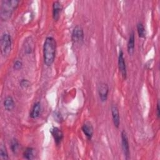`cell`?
<instances>
[{"label": "cell", "mask_w": 160, "mask_h": 160, "mask_svg": "<svg viewBox=\"0 0 160 160\" xmlns=\"http://www.w3.org/2000/svg\"><path fill=\"white\" fill-rule=\"evenodd\" d=\"M111 110L112 119L114 125L116 128H118L120 124V116H119V109L116 104H112L111 106Z\"/></svg>", "instance_id": "cell-10"}, {"label": "cell", "mask_w": 160, "mask_h": 160, "mask_svg": "<svg viewBox=\"0 0 160 160\" xmlns=\"http://www.w3.org/2000/svg\"><path fill=\"white\" fill-rule=\"evenodd\" d=\"M50 132L54 138L56 144L59 145V144H61L64 138V135L62 131L57 127H52L50 129Z\"/></svg>", "instance_id": "cell-9"}, {"label": "cell", "mask_w": 160, "mask_h": 160, "mask_svg": "<svg viewBox=\"0 0 160 160\" xmlns=\"http://www.w3.org/2000/svg\"><path fill=\"white\" fill-rule=\"evenodd\" d=\"M3 104H4V109L6 111H12L14 108V107H15L14 101L13 98L11 96H7L4 99Z\"/></svg>", "instance_id": "cell-14"}, {"label": "cell", "mask_w": 160, "mask_h": 160, "mask_svg": "<svg viewBox=\"0 0 160 160\" xmlns=\"http://www.w3.org/2000/svg\"><path fill=\"white\" fill-rule=\"evenodd\" d=\"M62 9L61 2L58 1H54L52 4V18L54 21H57L60 18V14Z\"/></svg>", "instance_id": "cell-11"}, {"label": "cell", "mask_w": 160, "mask_h": 160, "mask_svg": "<svg viewBox=\"0 0 160 160\" xmlns=\"http://www.w3.org/2000/svg\"><path fill=\"white\" fill-rule=\"evenodd\" d=\"M134 44H135V37L134 33L132 31L129 35V39L127 44V50L129 55H132L134 51Z\"/></svg>", "instance_id": "cell-12"}, {"label": "cell", "mask_w": 160, "mask_h": 160, "mask_svg": "<svg viewBox=\"0 0 160 160\" xmlns=\"http://www.w3.org/2000/svg\"><path fill=\"white\" fill-rule=\"evenodd\" d=\"M41 102L39 101L36 102L31 111V112L29 114L30 117L32 119H36L38 118L41 113Z\"/></svg>", "instance_id": "cell-13"}, {"label": "cell", "mask_w": 160, "mask_h": 160, "mask_svg": "<svg viewBox=\"0 0 160 160\" xmlns=\"http://www.w3.org/2000/svg\"><path fill=\"white\" fill-rule=\"evenodd\" d=\"M81 129L83 133L88 138V139L91 140L94 134V128L91 122L88 121H86L82 124Z\"/></svg>", "instance_id": "cell-8"}, {"label": "cell", "mask_w": 160, "mask_h": 160, "mask_svg": "<svg viewBox=\"0 0 160 160\" xmlns=\"http://www.w3.org/2000/svg\"><path fill=\"white\" fill-rule=\"evenodd\" d=\"M84 34L82 28L80 25H76L72 30L71 39L74 43H79L83 41Z\"/></svg>", "instance_id": "cell-4"}, {"label": "cell", "mask_w": 160, "mask_h": 160, "mask_svg": "<svg viewBox=\"0 0 160 160\" xmlns=\"http://www.w3.org/2000/svg\"><path fill=\"white\" fill-rule=\"evenodd\" d=\"M12 39L9 34L4 32L1 38V52L3 56H8L11 52Z\"/></svg>", "instance_id": "cell-3"}, {"label": "cell", "mask_w": 160, "mask_h": 160, "mask_svg": "<svg viewBox=\"0 0 160 160\" xmlns=\"http://www.w3.org/2000/svg\"><path fill=\"white\" fill-rule=\"evenodd\" d=\"M56 51V41L53 37L48 36L45 39L43 45V58L44 64L50 66L54 61Z\"/></svg>", "instance_id": "cell-1"}, {"label": "cell", "mask_w": 160, "mask_h": 160, "mask_svg": "<svg viewBox=\"0 0 160 160\" xmlns=\"http://www.w3.org/2000/svg\"><path fill=\"white\" fill-rule=\"evenodd\" d=\"M55 116H56V121H59V122H60V119H61V114H59V113H58V112H56L55 113Z\"/></svg>", "instance_id": "cell-22"}, {"label": "cell", "mask_w": 160, "mask_h": 160, "mask_svg": "<svg viewBox=\"0 0 160 160\" xmlns=\"http://www.w3.org/2000/svg\"><path fill=\"white\" fill-rule=\"evenodd\" d=\"M159 102L158 101L157 102V105H156V114H157V117L158 118H159L160 116V112H159Z\"/></svg>", "instance_id": "cell-21"}, {"label": "cell", "mask_w": 160, "mask_h": 160, "mask_svg": "<svg viewBox=\"0 0 160 160\" xmlns=\"http://www.w3.org/2000/svg\"><path fill=\"white\" fill-rule=\"evenodd\" d=\"M31 82L29 80L26 79H22L19 82V86L22 89H26L30 86Z\"/></svg>", "instance_id": "cell-19"}, {"label": "cell", "mask_w": 160, "mask_h": 160, "mask_svg": "<svg viewBox=\"0 0 160 160\" xmlns=\"http://www.w3.org/2000/svg\"><path fill=\"white\" fill-rule=\"evenodd\" d=\"M22 62L21 61H19V60L16 61L13 64V68L15 70H19L22 68Z\"/></svg>", "instance_id": "cell-20"}, {"label": "cell", "mask_w": 160, "mask_h": 160, "mask_svg": "<svg viewBox=\"0 0 160 160\" xmlns=\"http://www.w3.org/2000/svg\"><path fill=\"white\" fill-rule=\"evenodd\" d=\"M121 144L122 151L124 155V157L126 159L130 158V151H129V145L128 141V138L126 132L124 130H122L121 132Z\"/></svg>", "instance_id": "cell-5"}, {"label": "cell", "mask_w": 160, "mask_h": 160, "mask_svg": "<svg viewBox=\"0 0 160 160\" xmlns=\"http://www.w3.org/2000/svg\"><path fill=\"white\" fill-rule=\"evenodd\" d=\"M118 68H119V72L121 74V76L124 79H126L127 77L126 65L125 59L124 58V54L121 49L119 51V56H118Z\"/></svg>", "instance_id": "cell-7"}, {"label": "cell", "mask_w": 160, "mask_h": 160, "mask_svg": "<svg viewBox=\"0 0 160 160\" xmlns=\"http://www.w3.org/2000/svg\"><path fill=\"white\" fill-rule=\"evenodd\" d=\"M24 158L30 160L34 158V149L31 147H28L23 152Z\"/></svg>", "instance_id": "cell-15"}, {"label": "cell", "mask_w": 160, "mask_h": 160, "mask_svg": "<svg viewBox=\"0 0 160 160\" xmlns=\"http://www.w3.org/2000/svg\"><path fill=\"white\" fill-rule=\"evenodd\" d=\"M0 159L1 160H7L9 159L6 148L2 144L0 147Z\"/></svg>", "instance_id": "cell-18"}, {"label": "cell", "mask_w": 160, "mask_h": 160, "mask_svg": "<svg viewBox=\"0 0 160 160\" xmlns=\"http://www.w3.org/2000/svg\"><path fill=\"white\" fill-rule=\"evenodd\" d=\"M19 3V1L18 0H2L0 9L1 20H8L11 17L13 11L18 6Z\"/></svg>", "instance_id": "cell-2"}, {"label": "cell", "mask_w": 160, "mask_h": 160, "mask_svg": "<svg viewBox=\"0 0 160 160\" xmlns=\"http://www.w3.org/2000/svg\"><path fill=\"white\" fill-rule=\"evenodd\" d=\"M137 31H138V36L139 38H144L146 37V32L145 28H144L142 23L138 22L137 24Z\"/></svg>", "instance_id": "cell-16"}, {"label": "cell", "mask_w": 160, "mask_h": 160, "mask_svg": "<svg viewBox=\"0 0 160 160\" xmlns=\"http://www.w3.org/2000/svg\"><path fill=\"white\" fill-rule=\"evenodd\" d=\"M98 94L101 102H106L108 99L109 93V86L105 82H101L98 86Z\"/></svg>", "instance_id": "cell-6"}, {"label": "cell", "mask_w": 160, "mask_h": 160, "mask_svg": "<svg viewBox=\"0 0 160 160\" xmlns=\"http://www.w3.org/2000/svg\"><path fill=\"white\" fill-rule=\"evenodd\" d=\"M10 147H11V151L14 153V154H16L18 149H19V141L15 139V138H13L11 141V144H10Z\"/></svg>", "instance_id": "cell-17"}]
</instances>
